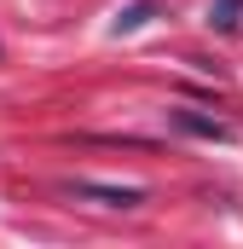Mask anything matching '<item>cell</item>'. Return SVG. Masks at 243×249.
<instances>
[{"label": "cell", "mask_w": 243, "mask_h": 249, "mask_svg": "<svg viewBox=\"0 0 243 249\" xmlns=\"http://www.w3.org/2000/svg\"><path fill=\"white\" fill-rule=\"evenodd\" d=\"M238 12H243V0H208V23L214 29H238Z\"/></svg>", "instance_id": "3"}, {"label": "cell", "mask_w": 243, "mask_h": 249, "mask_svg": "<svg viewBox=\"0 0 243 249\" xmlns=\"http://www.w3.org/2000/svg\"><path fill=\"white\" fill-rule=\"evenodd\" d=\"M64 191L81 197V203H99V209H139V203H145L139 186H99V180H69Z\"/></svg>", "instance_id": "2"}, {"label": "cell", "mask_w": 243, "mask_h": 249, "mask_svg": "<svg viewBox=\"0 0 243 249\" xmlns=\"http://www.w3.org/2000/svg\"><path fill=\"white\" fill-rule=\"evenodd\" d=\"M151 12H156L151 0H139V6H127V12L116 18V35H127V29H139V23H151Z\"/></svg>", "instance_id": "4"}, {"label": "cell", "mask_w": 243, "mask_h": 249, "mask_svg": "<svg viewBox=\"0 0 243 249\" xmlns=\"http://www.w3.org/2000/svg\"><path fill=\"white\" fill-rule=\"evenodd\" d=\"M168 122L180 127V133H191V139H214V145H232V139H238L232 122H220V116H208V110H197V105H174Z\"/></svg>", "instance_id": "1"}]
</instances>
